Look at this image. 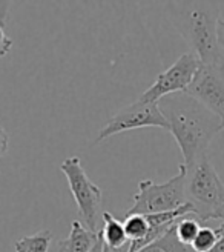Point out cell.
<instances>
[{
    "label": "cell",
    "mask_w": 224,
    "mask_h": 252,
    "mask_svg": "<svg viewBox=\"0 0 224 252\" xmlns=\"http://www.w3.org/2000/svg\"><path fill=\"white\" fill-rule=\"evenodd\" d=\"M9 8H11L9 2H0V27H3V28L6 27V22H8Z\"/></svg>",
    "instance_id": "obj_18"
},
{
    "label": "cell",
    "mask_w": 224,
    "mask_h": 252,
    "mask_svg": "<svg viewBox=\"0 0 224 252\" xmlns=\"http://www.w3.org/2000/svg\"><path fill=\"white\" fill-rule=\"evenodd\" d=\"M170 19L203 65L221 59L218 45V2H170Z\"/></svg>",
    "instance_id": "obj_2"
},
{
    "label": "cell",
    "mask_w": 224,
    "mask_h": 252,
    "mask_svg": "<svg viewBox=\"0 0 224 252\" xmlns=\"http://www.w3.org/2000/svg\"><path fill=\"white\" fill-rule=\"evenodd\" d=\"M218 45H220V54L224 59V20L218 22Z\"/></svg>",
    "instance_id": "obj_19"
},
{
    "label": "cell",
    "mask_w": 224,
    "mask_h": 252,
    "mask_svg": "<svg viewBox=\"0 0 224 252\" xmlns=\"http://www.w3.org/2000/svg\"><path fill=\"white\" fill-rule=\"evenodd\" d=\"M8 146H9V137H8V132L3 129V126L0 125V158H2V157L6 154Z\"/></svg>",
    "instance_id": "obj_17"
},
{
    "label": "cell",
    "mask_w": 224,
    "mask_h": 252,
    "mask_svg": "<svg viewBox=\"0 0 224 252\" xmlns=\"http://www.w3.org/2000/svg\"><path fill=\"white\" fill-rule=\"evenodd\" d=\"M102 219H103V228L100 229V234L105 245L112 248H120L129 243L121 220L114 217L111 212H103Z\"/></svg>",
    "instance_id": "obj_10"
},
{
    "label": "cell",
    "mask_w": 224,
    "mask_h": 252,
    "mask_svg": "<svg viewBox=\"0 0 224 252\" xmlns=\"http://www.w3.org/2000/svg\"><path fill=\"white\" fill-rule=\"evenodd\" d=\"M102 249H103V240H102V234H100V237H98L97 243L94 245V248H92L89 252H102Z\"/></svg>",
    "instance_id": "obj_21"
},
{
    "label": "cell",
    "mask_w": 224,
    "mask_h": 252,
    "mask_svg": "<svg viewBox=\"0 0 224 252\" xmlns=\"http://www.w3.org/2000/svg\"><path fill=\"white\" fill-rule=\"evenodd\" d=\"M54 234L49 229L39 231L32 235H23L16 242V252H48L53 243Z\"/></svg>",
    "instance_id": "obj_11"
},
{
    "label": "cell",
    "mask_w": 224,
    "mask_h": 252,
    "mask_svg": "<svg viewBox=\"0 0 224 252\" xmlns=\"http://www.w3.org/2000/svg\"><path fill=\"white\" fill-rule=\"evenodd\" d=\"M201 229V224L196 219L189 217H184L180 219L175 224V231H177V237L180 243H183L184 246H191L195 240V237L198 235Z\"/></svg>",
    "instance_id": "obj_14"
},
{
    "label": "cell",
    "mask_w": 224,
    "mask_h": 252,
    "mask_svg": "<svg viewBox=\"0 0 224 252\" xmlns=\"http://www.w3.org/2000/svg\"><path fill=\"white\" fill-rule=\"evenodd\" d=\"M140 128H160L169 131L168 120L160 111L158 103H143L137 100L132 105L120 109L103 128L98 131L95 143H102L106 138Z\"/></svg>",
    "instance_id": "obj_7"
},
{
    "label": "cell",
    "mask_w": 224,
    "mask_h": 252,
    "mask_svg": "<svg viewBox=\"0 0 224 252\" xmlns=\"http://www.w3.org/2000/svg\"><path fill=\"white\" fill-rule=\"evenodd\" d=\"M124 231H126L128 240L131 242V246H137L141 243L149 234V223L146 216L141 214H132V216H124L123 220Z\"/></svg>",
    "instance_id": "obj_13"
},
{
    "label": "cell",
    "mask_w": 224,
    "mask_h": 252,
    "mask_svg": "<svg viewBox=\"0 0 224 252\" xmlns=\"http://www.w3.org/2000/svg\"><path fill=\"white\" fill-rule=\"evenodd\" d=\"M60 171L65 174L68 180L69 191L76 200L84 226L92 232H100L98 219L102 212V189L88 177L79 157H68L63 160Z\"/></svg>",
    "instance_id": "obj_5"
},
{
    "label": "cell",
    "mask_w": 224,
    "mask_h": 252,
    "mask_svg": "<svg viewBox=\"0 0 224 252\" xmlns=\"http://www.w3.org/2000/svg\"><path fill=\"white\" fill-rule=\"evenodd\" d=\"M200 66V59L192 51L183 54L166 71L157 75L155 82L140 95L139 100L143 103H158L161 98L170 94L184 93L191 86Z\"/></svg>",
    "instance_id": "obj_6"
},
{
    "label": "cell",
    "mask_w": 224,
    "mask_h": 252,
    "mask_svg": "<svg viewBox=\"0 0 224 252\" xmlns=\"http://www.w3.org/2000/svg\"><path fill=\"white\" fill-rule=\"evenodd\" d=\"M181 151L186 169L207 156V148L214 137L224 129V122L198 100L186 93L170 94L158 102Z\"/></svg>",
    "instance_id": "obj_1"
},
{
    "label": "cell",
    "mask_w": 224,
    "mask_h": 252,
    "mask_svg": "<svg viewBox=\"0 0 224 252\" xmlns=\"http://www.w3.org/2000/svg\"><path fill=\"white\" fill-rule=\"evenodd\" d=\"M175 224H173L165 235H161L155 242L146 245L144 248L139 249L137 252H186L188 251V246L180 243L177 237V231H175Z\"/></svg>",
    "instance_id": "obj_12"
},
{
    "label": "cell",
    "mask_w": 224,
    "mask_h": 252,
    "mask_svg": "<svg viewBox=\"0 0 224 252\" xmlns=\"http://www.w3.org/2000/svg\"><path fill=\"white\" fill-rule=\"evenodd\" d=\"M186 203L198 221L224 220V183L207 156L188 169Z\"/></svg>",
    "instance_id": "obj_3"
},
{
    "label": "cell",
    "mask_w": 224,
    "mask_h": 252,
    "mask_svg": "<svg viewBox=\"0 0 224 252\" xmlns=\"http://www.w3.org/2000/svg\"><path fill=\"white\" fill-rule=\"evenodd\" d=\"M131 249V242L128 245H124V246H120V248H112V246H108L103 243V249L102 252H129Z\"/></svg>",
    "instance_id": "obj_20"
},
{
    "label": "cell",
    "mask_w": 224,
    "mask_h": 252,
    "mask_svg": "<svg viewBox=\"0 0 224 252\" xmlns=\"http://www.w3.org/2000/svg\"><path fill=\"white\" fill-rule=\"evenodd\" d=\"M186 175L188 169L181 163L178 172L165 183L141 180L139 183V191L132 197L134 203L124 216H132V214L151 216L181 208L186 205Z\"/></svg>",
    "instance_id": "obj_4"
},
{
    "label": "cell",
    "mask_w": 224,
    "mask_h": 252,
    "mask_svg": "<svg viewBox=\"0 0 224 252\" xmlns=\"http://www.w3.org/2000/svg\"><path fill=\"white\" fill-rule=\"evenodd\" d=\"M98 237L100 232H92L80 220H74L71 223L69 235L58 242L57 252H89Z\"/></svg>",
    "instance_id": "obj_9"
},
{
    "label": "cell",
    "mask_w": 224,
    "mask_h": 252,
    "mask_svg": "<svg viewBox=\"0 0 224 252\" xmlns=\"http://www.w3.org/2000/svg\"><path fill=\"white\" fill-rule=\"evenodd\" d=\"M220 238H221V235H220L218 229L210 228V226H201V229L195 237V240L191 245V248L195 252H210L214 249V246L218 243Z\"/></svg>",
    "instance_id": "obj_15"
},
{
    "label": "cell",
    "mask_w": 224,
    "mask_h": 252,
    "mask_svg": "<svg viewBox=\"0 0 224 252\" xmlns=\"http://www.w3.org/2000/svg\"><path fill=\"white\" fill-rule=\"evenodd\" d=\"M210 252H224V237H221V238H220L218 243L214 246V249L210 251Z\"/></svg>",
    "instance_id": "obj_22"
},
{
    "label": "cell",
    "mask_w": 224,
    "mask_h": 252,
    "mask_svg": "<svg viewBox=\"0 0 224 252\" xmlns=\"http://www.w3.org/2000/svg\"><path fill=\"white\" fill-rule=\"evenodd\" d=\"M184 93L224 122V59L221 57L212 65L201 63L191 86Z\"/></svg>",
    "instance_id": "obj_8"
},
{
    "label": "cell",
    "mask_w": 224,
    "mask_h": 252,
    "mask_svg": "<svg viewBox=\"0 0 224 252\" xmlns=\"http://www.w3.org/2000/svg\"><path fill=\"white\" fill-rule=\"evenodd\" d=\"M218 232H220V235H221V237H224V220H223L221 226H220V228H218Z\"/></svg>",
    "instance_id": "obj_23"
},
{
    "label": "cell",
    "mask_w": 224,
    "mask_h": 252,
    "mask_svg": "<svg viewBox=\"0 0 224 252\" xmlns=\"http://www.w3.org/2000/svg\"><path fill=\"white\" fill-rule=\"evenodd\" d=\"M12 48V40L11 37L6 34L5 28L0 27V59H3L5 56H8V53Z\"/></svg>",
    "instance_id": "obj_16"
}]
</instances>
